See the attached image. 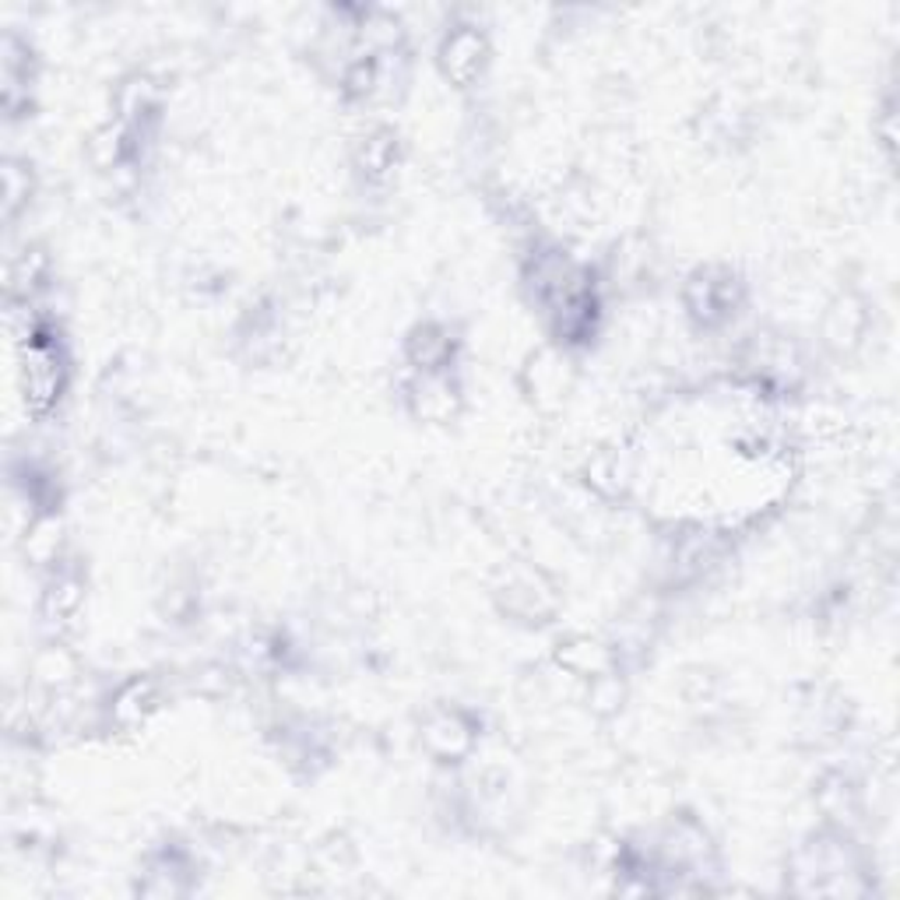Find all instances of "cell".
Listing matches in <instances>:
<instances>
[{"label":"cell","mask_w":900,"mask_h":900,"mask_svg":"<svg viewBox=\"0 0 900 900\" xmlns=\"http://www.w3.org/2000/svg\"><path fill=\"white\" fill-rule=\"evenodd\" d=\"M22 377H25L28 412H47L50 404L60 398V387H64V366H60V355H57V349L50 341L28 338Z\"/></svg>","instance_id":"1"},{"label":"cell","mask_w":900,"mask_h":900,"mask_svg":"<svg viewBox=\"0 0 900 900\" xmlns=\"http://www.w3.org/2000/svg\"><path fill=\"white\" fill-rule=\"evenodd\" d=\"M489 60V42L475 25H458L440 47V67L458 88H468Z\"/></svg>","instance_id":"2"},{"label":"cell","mask_w":900,"mask_h":900,"mask_svg":"<svg viewBox=\"0 0 900 900\" xmlns=\"http://www.w3.org/2000/svg\"><path fill=\"white\" fill-rule=\"evenodd\" d=\"M423 742H426L429 753H437L440 760H461L472 749L475 735H472V725L464 722L461 714L440 711V714H433L429 722H426Z\"/></svg>","instance_id":"3"},{"label":"cell","mask_w":900,"mask_h":900,"mask_svg":"<svg viewBox=\"0 0 900 900\" xmlns=\"http://www.w3.org/2000/svg\"><path fill=\"white\" fill-rule=\"evenodd\" d=\"M155 686L148 683V679H138V683H127L124 689L116 693V703H113V714H116V722H124V725H138L145 722L148 714L155 711Z\"/></svg>","instance_id":"4"},{"label":"cell","mask_w":900,"mask_h":900,"mask_svg":"<svg viewBox=\"0 0 900 900\" xmlns=\"http://www.w3.org/2000/svg\"><path fill=\"white\" fill-rule=\"evenodd\" d=\"M398 159V138L391 130H373L363 145V170L370 176H384Z\"/></svg>","instance_id":"5"},{"label":"cell","mask_w":900,"mask_h":900,"mask_svg":"<svg viewBox=\"0 0 900 900\" xmlns=\"http://www.w3.org/2000/svg\"><path fill=\"white\" fill-rule=\"evenodd\" d=\"M447 352H450V341L443 338V332H437V327H423V332L412 338V359L418 363V370H426V373H437Z\"/></svg>","instance_id":"6"},{"label":"cell","mask_w":900,"mask_h":900,"mask_svg":"<svg viewBox=\"0 0 900 900\" xmlns=\"http://www.w3.org/2000/svg\"><path fill=\"white\" fill-rule=\"evenodd\" d=\"M82 602V591H78V584L74 580H57L50 595H47V609H50V616H71L74 609H78Z\"/></svg>","instance_id":"7"}]
</instances>
